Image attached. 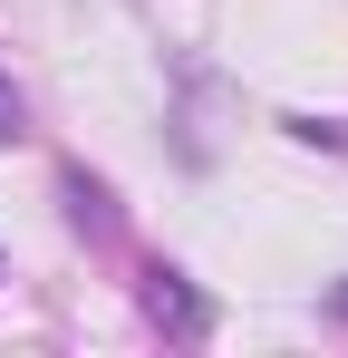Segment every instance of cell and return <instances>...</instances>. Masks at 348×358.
Here are the masks:
<instances>
[{
    "label": "cell",
    "mask_w": 348,
    "mask_h": 358,
    "mask_svg": "<svg viewBox=\"0 0 348 358\" xmlns=\"http://www.w3.org/2000/svg\"><path fill=\"white\" fill-rule=\"evenodd\" d=\"M58 203H68V233H87V242H107V233H116V203H107V184H87L78 165L58 175Z\"/></svg>",
    "instance_id": "obj_2"
},
{
    "label": "cell",
    "mask_w": 348,
    "mask_h": 358,
    "mask_svg": "<svg viewBox=\"0 0 348 358\" xmlns=\"http://www.w3.org/2000/svg\"><path fill=\"white\" fill-rule=\"evenodd\" d=\"M145 320H155L165 339H184V349H194V339H213V300L194 291L174 262H145Z\"/></svg>",
    "instance_id": "obj_1"
},
{
    "label": "cell",
    "mask_w": 348,
    "mask_h": 358,
    "mask_svg": "<svg viewBox=\"0 0 348 358\" xmlns=\"http://www.w3.org/2000/svg\"><path fill=\"white\" fill-rule=\"evenodd\" d=\"M290 126V136H300V145H329V155H339V145H348V126L339 117H281Z\"/></svg>",
    "instance_id": "obj_3"
},
{
    "label": "cell",
    "mask_w": 348,
    "mask_h": 358,
    "mask_svg": "<svg viewBox=\"0 0 348 358\" xmlns=\"http://www.w3.org/2000/svg\"><path fill=\"white\" fill-rule=\"evenodd\" d=\"M29 136V107H20V87H10V68H0V145H20Z\"/></svg>",
    "instance_id": "obj_4"
}]
</instances>
